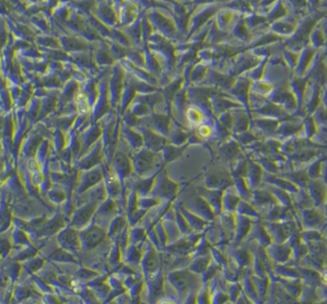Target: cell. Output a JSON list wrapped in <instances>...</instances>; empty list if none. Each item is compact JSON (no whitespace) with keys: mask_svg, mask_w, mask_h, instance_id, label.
Listing matches in <instances>:
<instances>
[{"mask_svg":"<svg viewBox=\"0 0 327 304\" xmlns=\"http://www.w3.org/2000/svg\"><path fill=\"white\" fill-rule=\"evenodd\" d=\"M189 119H190V121H191V119L192 121H196V122L200 121V119H200V113H199V111H197V110L190 109L189 110Z\"/></svg>","mask_w":327,"mask_h":304,"instance_id":"cell-1","label":"cell"}]
</instances>
